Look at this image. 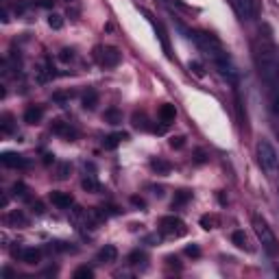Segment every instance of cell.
<instances>
[{
	"mask_svg": "<svg viewBox=\"0 0 279 279\" xmlns=\"http://www.w3.org/2000/svg\"><path fill=\"white\" fill-rule=\"evenodd\" d=\"M194 42L196 46L203 51L207 57L212 59V63L216 65V70L221 72V76H225L227 81H236L238 79V72H236V65H233L231 57L227 55V51L223 48V44L216 40L212 33H196L194 35Z\"/></svg>",
	"mask_w": 279,
	"mask_h": 279,
	"instance_id": "obj_1",
	"label": "cell"
},
{
	"mask_svg": "<svg viewBox=\"0 0 279 279\" xmlns=\"http://www.w3.org/2000/svg\"><path fill=\"white\" fill-rule=\"evenodd\" d=\"M253 57L262 81L271 90L279 87V48L273 42H258L253 46Z\"/></svg>",
	"mask_w": 279,
	"mask_h": 279,
	"instance_id": "obj_2",
	"label": "cell"
},
{
	"mask_svg": "<svg viewBox=\"0 0 279 279\" xmlns=\"http://www.w3.org/2000/svg\"><path fill=\"white\" fill-rule=\"evenodd\" d=\"M255 155H258V164L260 168L264 170L266 174H275L277 172V166H279V155H277V149L271 144L269 140L262 138L255 146Z\"/></svg>",
	"mask_w": 279,
	"mask_h": 279,
	"instance_id": "obj_3",
	"label": "cell"
},
{
	"mask_svg": "<svg viewBox=\"0 0 279 279\" xmlns=\"http://www.w3.org/2000/svg\"><path fill=\"white\" fill-rule=\"evenodd\" d=\"M253 231L258 240L262 242V247L269 255H277V238L273 233V229L269 227V223L264 221L262 216H253Z\"/></svg>",
	"mask_w": 279,
	"mask_h": 279,
	"instance_id": "obj_4",
	"label": "cell"
},
{
	"mask_svg": "<svg viewBox=\"0 0 279 279\" xmlns=\"http://www.w3.org/2000/svg\"><path fill=\"white\" fill-rule=\"evenodd\" d=\"M157 229H160L164 238H181L188 231L185 223L179 216H162L160 223H157Z\"/></svg>",
	"mask_w": 279,
	"mask_h": 279,
	"instance_id": "obj_5",
	"label": "cell"
},
{
	"mask_svg": "<svg viewBox=\"0 0 279 279\" xmlns=\"http://www.w3.org/2000/svg\"><path fill=\"white\" fill-rule=\"evenodd\" d=\"M94 59L101 68H116V65L122 61V53H120L116 46H96Z\"/></svg>",
	"mask_w": 279,
	"mask_h": 279,
	"instance_id": "obj_6",
	"label": "cell"
},
{
	"mask_svg": "<svg viewBox=\"0 0 279 279\" xmlns=\"http://www.w3.org/2000/svg\"><path fill=\"white\" fill-rule=\"evenodd\" d=\"M231 7L242 20H255L260 13V2L258 0H229Z\"/></svg>",
	"mask_w": 279,
	"mask_h": 279,
	"instance_id": "obj_7",
	"label": "cell"
},
{
	"mask_svg": "<svg viewBox=\"0 0 279 279\" xmlns=\"http://www.w3.org/2000/svg\"><path fill=\"white\" fill-rule=\"evenodd\" d=\"M0 160H2V164L7 168H29L31 166V162L26 160L24 155H20V153H2V157H0Z\"/></svg>",
	"mask_w": 279,
	"mask_h": 279,
	"instance_id": "obj_8",
	"label": "cell"
},
{
	"mask_svg": "<svg viewBox=\"0 0 279 279\" xmlns=\"http://www.w3.org/2000/svg\"><path fill=\"white\" fill-rule=\"evenodd\" d=\"M48 199H51V203L55 207H59V210H70L74 203V199H72V194H68V192H59V190H53L51 194H48Z\"/></svg>",
	"mask_w": 279,
	"mask_h": 279,
	"instance_id": "obj_9",
	"label": "cell"
},
{
	"mask_svg": "<svg viewBox=\"0 0 279 279\" xmlns=\"http://www.w3.org/2000/svg\"><path fill=\"white\" fill-rule=\"evenodd\" d=\"M13 255L20 262H24V264H40V260H42L40 249H20V251H13Z\"/></svg>",
	"mask_w": 279,
	"mask_h": 279,
	"instance_id": "obj_10",
	"label": "cell"
},
{
	"mask_svg": "<svg viewBox=\"0 0 279 279\" xmlns=\"http://www.w3.org/2000/svg\"><path fill=\"white\" fill-rule=\"evenodd\" d=\"M53 133L61 135L65 140H74L76 138V129L70 122H63V120H55L53 122Z\"/></svg>",
	"mask_w": 279,
	"mask_h": 279,
	"instance_id": "obj_11",
	"label": "cell"
},
{
	"mask_svg": "<svg viewBox=\"0 0 279 279\" xmlns=\"http://www.w3.org/2000/svg\"><path fill=\"white\" fill-rule=\"evenodd\" d=\"M7 225L9 227H29V216L22 210H13L7 214Z\"/></svg>",
	"mask_w": 279,
	"mask_h": 279,
	"instance_id": "obj_12",
	"label": "cell"
},
{
	"mask_svg": "<svg viewBox=\"0 0 279 279\" xmlns=\"http://www.w3.org/2000/svg\"><path fill=\"white\" fill-rule=\"evenodd\" d=\"M157 116H160V122L162 127H168L170 122H174V118H177V109H174V105H162L160 112H157Z\"/></svg>",
	"mask_w": 279,
	"mask_h": 279,
	"instance_id": "obj_13",
	"label": "cell"
},
{
	"mask_svg": "<svg viewBox=\"0 0 279 279\" xmlns=\"http://www.w3.org/2000/svg\"><path fill=\"white\" fill-rule=\"evenodd\" d=\"M42 118H44V109L40 105L26 107V112H24V122L26 124H37V122H42Z\"/></svg>",
	"mask_w": 279,
	"mask_h": 279,
	"instance_id": "obj_14",
	"label": "cell"
},
{
	"mask_svg": "<svg viewBox=\"0 0 279 279\" xmlns=\"http://www.w3.org/2000/svg\"><path fill=\"white\" fill-rule=\"evenodd\" d=\"M118 260V249L113 247V244H107V247H103L98 251V262H107V264H112V262Z\"/></svg>",
	"mask_w": 279,
	"mask_h": 279,
	"instance_id": "obj_15",
	"label": "cell"
},
{
	"mask_svg": "<svg viewBox=\"0 0 279 279\" xmlns=\"http://www.w3.org/2000/svg\"><path fill=\"white\" fill-rule=\"evenodd\" d=\"M151 170L157 172V174H170L172 170V164L162 160V157H157V160H151Z\"/></svg>",
	"mask_w": 279,
	"mask_h": 279,
	"instance_id": "obj_16",
	"label": "cell"
},
{
	"mask_svg": "<svg viewBox=\"0 0 279 279\" xmlns=\"http://www.w3.org/2000/svg\"><path fill=\"white\" fill-rule=\"evenodd\" d=\"M231 242L236 244L238 249H242V251H253V249H251V244H249L247 233L240 231V229H238V231H233V233H231Z\"/></svg>",
	"mask_w": 279,
	"mask_h": 279,
	"instance_id": "obj_17",
	"label": "cell"
},
{
	"mask_svg": "<svg viewBox=\"0 0 279 279\" xmlns=\"http://www.w3.org/2000/svg\"><path fill=\"white\" fill-rule=\"evenodd\" d=\"M122 140H127V133H112L103 140V146H105L107 151H113V149H118V144Z\"/></svg>",
	"mask_w": 279,
	"mask_h": 279,
	"instance_id": "obj_18",
	"label": "cell"
},
{
	"mask_svg": "<svg viewBox=\"0 0 279 279\" xmlns=\"http://www.w3.org/2000/svg\"><path fill=\"white\" fill-rule=\"evenodd\" d=\"M190 199H192V192H188V190H179V192L174 194V199H172V210H179V207L185 205Z\"/></svg>",
	"mask_w": 279,
	"mask_h": 279,
	"instance_id": "obj_19",
	"label": "cell"
},
{
	"mask_svg": "<svg viewBox=\"0 0 279 279\" xmlns=\"http://www.w3.org/2000/svg\"><path fill=\"white\" fill-rule=\"evenodd\" d=\"M96 105H98V92L96 90H87L85 96H83V107L92 112V109H96Z\"/></svg>",
	"mask_w": 279,
	"mask_h": 279,
	"instance_id": "obj_20",
	"label": "cell"
},
{
	"mask_svg": "<svg viewBox=\"0 0 279 279\" xmlns=\"http://www.w3.org/2000/svg\"><path fill=\"white\" fill-rule=\"evenodd\" d=\"M218 225H221V218H218L216 214L201 216V227H203V229H216Z\"/></svg>",
	"mask_w": 279,
	"mask_h": 279,
	"instance_id": "obj_21",
	"label": "cell"
},
{
	"mask_svg": "<svg viewBox=\"0 0 279 279\" xmlns=\"http://www.w3.org/2000/svg\"><path fill=\"white\" fill-rule=\"evenodd\" d=\"M105 120L109 124H120L122 122V113H120L116 107H112V109H107L105 112Z\"/></svg>",
	"mask_w": 279,
	"mask_h": 279,
	"instance_id": "obj_22",
	"label": "cell"
},
{
	"mask_svg": "<svg viewBox=\"0 0 279 279\" xmlns=\"http://www.w3.org/2000/svg\"><path fill=\"white\" fill-rule=\"evenodd\" d=\"M133 127H135V129H142V131H144V129H151L146 116H144V113H138V112L133 113Z\"/></svg>",
	"mask_w": 279,
	"mask_h": 279,
	"instance_id": "obj_23",
	"label": "cell"
},
{
	"mask_svg": "<svg viewBox=\"0 0 279 279\" xmlns=\"http://www.w3.org/2000/svg\"><path fill=\"white\" fill-rule=\"evenodd\" d=\"M81 185H83V190H87V192H98V190H101V185H98L94 177H85L83 181H81Z\"/></svg>",
	"mask_w": 279,
	"mask_h": 279,
	"instance_id": "obj_24",
	"label": "cell"
},
{
	"mask_svg": "<svg viewBox=\"0 0 279 279\" xmlns=\"http://www.w3.org/2000/svg\"><path fill=\"white\" fill-rule=\"evenodd\" d=\"M72 277H74V279H92V277H94V271L87 269V266H79V269L74 271Z\"/></svg>",
	"mask_w": 279,
	"mask_h": 279,
	"instance_id": "obj_25",
	"label": "cell"
},
{
	"mask_svg": "<svg viewBox=\"0 0 279 279\" xmlns=\"http://www.w3.org/2000/svg\"><path fill=\"white\" fill-rule=\"evenodd\" d=\"M271 107H273V112L279 116V87H273L271 90Z\"/></svg>",
	"mask_w": 279,
	"mask_h": 279,
	"instance_id": "obj_26",
	"label": "cell"
},
{
	"mask_svg": "<svg viewBox=\"0 0 279 279\" xmlns=\"http://www.w3.org/2000/svg\"><path fill=\"white\" fill-rule=\"evenodd\" d=\"M13 196H20V199H29V188L24 183H15L13 185Z\"/></svg>",
	"mask_w": 279,
	"mask_h": 279,
	"instance_id": "obj_27",
	"label": "cell"
},
{
	"mask_svg": "<svg viewBox=\"0 0 279 279\" xmlns=\"http://www.w3.org/2000/svg\"><path fill=\"white\" fill-rule=\"evenodd\" d=\"M0 127H2L4 133H13V118H11V116H2V124H0Z\"/></svg>",
	"mask_w": 279,
	"mask_h": 279,
	"instance_id": "obj_28",
	"label": "cell"
},
{
	"mask_svg": "<svg viewBox=\"0 0 279 279\" xmlns=\"http://www.w3.org/2000/svg\"><path fill=\"white\" fill-rule=\"evenodd\" d=\"M48 24H51L53 29H61V26H63V18H61V15H57V13H53L51 18H48Z\"/></svg>",
	"mask_w": 279,
	"mask_h": 279,
	"instance_id": "obj_29",
	"label": "cell"
},
{
	"mask_svg": "<svg viewBox=\"0 0 279 279\" xmlns=\"http://www.w3.org/2000/svg\"><path fill=\"white\" fill-rule=\"evenodd\" d=\"M146 255L142 253V251H133V253L129 255V264H140V262H144Z\"/></svg>",
	"mask_w": 279,
	"mask_h": 279,
	"instance_id": "obj_30",
	"label": "cell"
},
{
	"mask_svg": "<svg viewBox=\"0 0 279 279\" xmlns=\"http://www.w3.org/2000/svg\"><path fill=\"white\" fill-rule=\"evenodd\" d=\"M68 174H70V164H61V166L57 168V179H68Z\"/></svg>",
	"mask_w": 279,
	"mask_h": 279,
	"instance_id": "obj_31",
	"label": "cell"
},
{
	"mask_svg": "<svg viewBox=\"0 0 279 279\" xmlns=\"http://www.w3.org/2000/svg\"><path fill=\"white\" fill-rule=\"evenodd\" d=\"M59 59H61L63 63L72 61V59H74V51H72V48H63V51H61V55H59Z\"/></svg>",
	"mask_w": 279,
	"mask_h": 279,
	"instance_id": "obj_32",
	"label": "cell"
},
{
	"mask_svg": "<svg viewBox=\"0 0 279 279\" xmlns=\"http://www.w3.org/2000/svg\"><path fill=\"white\" fill-rule=\"evenodd\" d=\"M183 144H185V138H183V135H177V138H170V146H172V149H181Z\"/></svg>",
	"mask_w": 279,
	"mask_h": 279,
	"instance_id": "obj_33",
	"label": "cell"
},
{
	"mask_svg": "<svg viewBox=\"0 0 279 279\" xmlns=\"http://www.w3.org/2000/svg\"><path fill=\"white\" fill-rule=\"evenodd\" d=\"M185 255H190V258H199L201 249L196 247V244H192V247H185Z\"/></svg>",
	"mask_w": 279,
	"mask_h": 279,
	"instance_id": "obj_34",
	"label": "cell"
},
{
	"mask_svg": "<svg viewBox=\"0 0 279 279\" xmlns=\"http://www.w3.org/2000/svg\"><path fill=\"white\" fill-rule=\"evenodd\" d=\"M190 70H194L196 76H203V65H201L199 61H190Z\"/></svg>",
	"mask_w": 279,
	"mask_h": 279,
	"instance_id": "obj_35",
	"label": "cell"
},
{
	"mask_svg": "<svg viewBox=\"0 0 279 279\" xmlns=\"http://www.w3.org/2000/svg\"><path fill=\"white\" fill-rule=\"evenodd\" d=\"M37 7H42V9H51L53 4H55V0H37Z\"/></svg>",
	"mask_w": 279,
	"mask_h": 279,
	"instance_id": "obj_36",
	"label": "cell"
},
{
	"mask_svg": "<svg viewBox=\"0 0 279 279\" xmlns=\"http://www.w3.org/2000/svg\"><path fill=\"white\" fill-rule=\"evenodd\" d=\"M33 212H35V214H44V203L42 201H35V203H33Z\"/></svg>",
	"mask_w": 279,
	"mask_h": 279,
	"instance_id": "obj_37",
	"label": "cell"
},
{
	"mask_svg": "<svg viewBox=\"0 0 279 279\" xmlns=\"http://www.w3.org/2000/svg\"><path fill=\"white\" fill-rule=\"evenodd\" d=\"M131 201H133V205H138V207H144V201H142V199H138V196H133V199H131Z\"/></svg>",
	"mask_w": 279,
	"mask_h": 279,
	"instance_id": "obj_38",
	"label": "cell"
}]
</instances>
